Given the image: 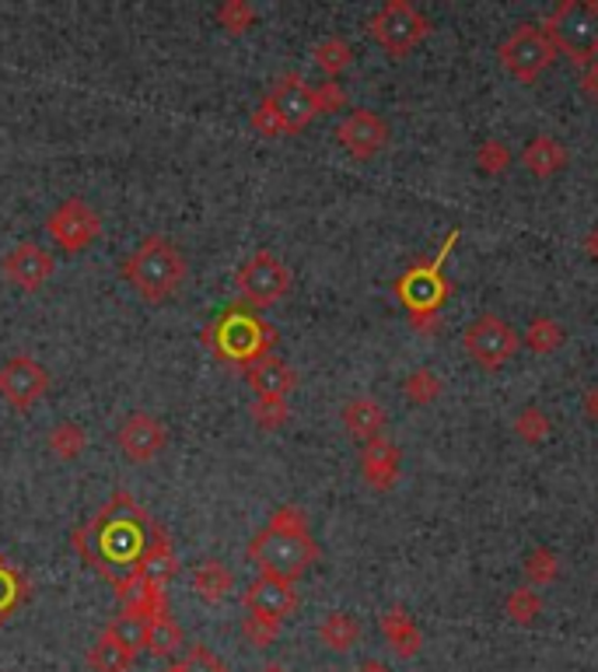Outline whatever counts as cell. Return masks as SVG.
I'll list each match as a JSON object with an SVG mask.
<instances>
[{"label": "cell", "instance_id": "obj_1", "mask_svg": "<svg viewBox=\"0 0 598 672\" xmlns=\"http://www.w3.org/2000/svg\"><path fill=\"white\" fill-rule=\"evenodd\" d=\"M154 519L151 511L140 505L130 490H116L109 501L98 508V515L78 525L70 543H74L78 557L92 571H98L113 586V592L130 581L140 568L148 543L154 536Z\"/></svg>", "mask_w": 598, "mask_h": 672}, {"label": "cell", "instance_id": "obj_2", "mask_svg": "<svg viewBox=\"0 0 598 672\" xmlns=\"http://www.w3.org/2000/svg\"><path fill=\"white\" fill-rule=\"evenodd\" d=\"M249 560L259 568V575H270L294 586L319 560V546H315L308 533L305 511L297 505H280L270 515V522L253 536Z\"/></svg>", "mask_w": 598, "mask_h": 672}, {"label": "cell", "instance_id": "obj_3", "mask_svg": "<svg viewBox=\"0 0 598 672\" xmlns=\"http://www.w3.org/2000/svg\"><path fill=\"white\" fill-rule=\"evenodd\" d=\"M186 256L168 235H148L133 245V253L122 259V280L151 305H162L175 298L186 285Z\"/></svg>", "mask_w": 598, "mask_h": 672}, {"label": "cell", "instance_id": "obj_4", "mask_svg": "<svg viewBox=\"0 0 598 672\" xmlns=\"http://www.w3.org/2000/svg\"><path fill=\"white\" fill-rule=\"evenodd\" d=\"M203 344L210 347V354H214L218 361L249 371L256 361L273 354L277 329L249 305H232L203 329Z\"/></svg>", "mask_w": 598, "mask_h": 672}, {"label": "cell", "instance_id": "obj_5", "mask_svg": "<svg viewBox=\"0 0 598 672\" xmlns=\"http://www.w3.org/2000/svg\"><path fill=\"white\" fill-rule=\"evenodd\" d=\"M455 242H459V232H452L445 239L442 253H437L431 263H417V267H410L396 285L399 302L407 305L413 326H420V329H431L437 323V309H442V302L448 298V280H445L442 267H445V259H448Z\"/></svg>", "mask_w": 598, "mask_h": 672}, {"label": "cell", "instance_id": "obj_6", "mask_svg": "<svg viewBox=\"0 0 598 672\" xmlns=\"http://www.w3.org/2000/svg\"><path fill=\"white\" fill-rule=\"evenodd\" d=\"M547 32L556 53L571 57V63L588 67L598 60V0H564L550 18Z\"/></svg>", "mask_w": 598, "mask_h": 672}, {"label": "cell", "instance_id": "obj_7", "mask_svg": "<svg viewBox=\"0 0 598 672\" xmlns=\"http://www.w3.org/2000/svg\"><path fill=\"white\" fill-rule=\"evenodd\" d=\"M291 280L294 277L288 270V263L280 259L277 253H270V250L253 253L238 267V274H235L242 305H249V309H270V305H277L280 298H288Z\"/></svg>", "mask_w": 598, "mask_h": 672}, {"label": "cell", "instance_id": "obj_8", "mask_svg": "<svg viewBox=\"0 0 598 672\" xmlns=\"http://www.w3.org/2000/svg\"><path fill=\"white\" fill-rule=\"evenodd\" d=\"M497 57H501L507 74H515L518 81L532 84L536 78H542V70H550V63L556 60V46L550 39L547 25H518L501 43Z\"/></svg>", "mask_w": 598, "mask_h": 672}, {"label": "cell", "instance_id": "obj_9", "mask_svg": "<svg viewBox=\"0 0 598 672\" xmlns=\"http://www.w3.org/2000/svg\"><path fill=\"white\" fill-rule=\"evenodd\" d=\"M372 39L389 53V57H407V53L424 43V35L431 32V22L420 14L410 0H389L372 22H367Z\"/></svg>", "mask_w": 598, "mask_h": 672}, {"label": "cell", "instance_id": "obj_10", "mask_svg": "<svg viewBox=\"0 0 598 672\" xmlns=\"http://www.w3.org/2000/svg\"><path fill=\"white\" fill-rule=\"evenodd\" d=\"M262 105L280 119L284 134H297L305 130L308 123L323 113V99H319V88H312L302 74H284L277 78L273 88L262 99Z\"/></svg>", "mask_w": 598, "mask_h": 672}, {"label": "cell", "instance_id": "obj_11", "mask_svg": "<svg viewBox=\"0 0 598 672\" xmlns=\"http://www.w3.org/2000/svg\"><path fill=\"white\" fill-rule=\"evenodd\" d=\"M46 235L57 242L63 253H84L87 245L102 235V215L87 200L67 197L46 218Z\"/></svg>", "mask_w": 598, "mask_h": 672}, {"label": "cell", "instance_id": "obj_12", "mask_svg": "<svg viewBox=\"0 0 598 672\" xmlns=\"http://www.w3.org/2000/svg\"><path fill=\"white\" fill-rule=\"evenodd\" d=\"M462 344L469 350V358L483 364V368H501L518 354L521 336L515 333V326H507L501 315H480L472 320L462 333Z\"/></svg>", "mask_w": 598, "mask_h": 672}, {"label": "cell", "instance_id": "obj_13", "mask_svg": "<svg viewBox=\"0 0 598 672\" xmlns=\"http://www.w3.org/2000/svg\"><path fill=\"white\" fill-rule=\"evenodd\" d=\"M49 393V371L32 358V354H14L0 364V399L11 410L25 414Z\"/></svg>", "mask_w": 598, "mask_h": 672}, {"label": "cell", "instance_id": "obj_14", "mask_svg": "<svg viewBox=\"0 0 598 672\" xmlns=\"http://www.w3.org/2000/svg\"><path fill=\"white\" fill-rule=\"evenodd\" d=\"M0 270H4V280L11 288L35 294L49 285L52 274H57V259H52V253L43 250L39 242H17L4 256V263H0Z\"/></svg>", "mask_w": 598, "mask_h": 672}, {"label": "cell", "instance_id": "obj_15", "mask_svg": "<svg viewBox=\"0 0 598 672\" xmlns=\"http://www.w3.org/2000/svg\"><path fill=\"white\" fill-rule=\"evenodd\" d=\"M116 445H119L122 455L130 459V463L148 466V463H154V459L165 452V445H168V431H165V424L157 420L154 414L137 410V414H130L127 420L119 424Z\"/></svg>", "mask_w": 598, "mask_h": 672}, {"label": "cell", "instance_id": "obj_16", "mask_svg": "<svg viewBox=\"0 0 598 672\" xmlns=\"http://www.w3.org/2000/svg\"><path fill=\"white\" fill-rule=\"evenodd\" d=\"M337 140L347 148L350 158H357V162H367V158H375L385 144H389V123H385V119H382L378 113H372V109H354L350 116L340 119Z\"/></svg>", "mask_w": 598, "mask_h": 672}, {"label": "cell", "instance_id": "obj_17", "mask_svg": "<svg viewBox=\"0 0 598 672\" xmlns=\"http://www.w3.org/2000/svg\"><path fill=\"white\" fill-rule=\"evenodd\" d=\"M179 575V554H175V543L172 533L165 525H154V536L148 543L144 557H140V589H151V592H168V581Z\"/></svg>", "mask_w": 598, "mask_h": 672}, {"label": "cell", "instance_id": "obj_18", "mask_svg": "<svg viewBox=\"0 0 598 672\" xmlns=\"http://www.w3.org/2000/svg\"><path fill=\"white\" fill-rule=\"evenodd\" d=\"M242 606H245V613H256V616H267V621H280V624H284L288 616L297 610V592H294L291 581L259 575L253 586L245 589Z\"/></svg>", "mask_w": 598, "mask_h": 672}, {"label": "cell", "instance_id": "obj_19", "mask_svg": "<svg viewBox=\"0 0 598 672\" xmlns=\"http://www.w3.org/2000/svg\"><path fill=\"white\" fill-rule=\"evenodd\" d=\"M245 379H249L256 399H288V393L297 385L294 368L288 361H280L277 354L256 361L249 371H245Z\"/></svg>", "mask_w": 598, "mask_h": 672}, {"label": "cell", "instance_id": "obj_20", "mask_svg": "<svg viewBox=\"0 0 598 672\" xmlns=\"http://www.w3.org/2000/svg\"><path fill=\"white\" fill-rule=\"evenodd\" d=\"M361 470H364V480L367 487L375 490H389L399 480V449L392 445L389 438H372L364 441V455H361Z\"/></svg>", "mask_w": 598, "mask_h": 672}, {"label": "cell", "instance_id": "obj_21", "mask_svg": "<svg viewBox=\"0 0 598 672\" xmlns=\"http://www.w3.org/2000/svg\"><path fill=\"white\" fill-rule=\"evenodd\" d=\"M382 634H385V645L392 648L396 659H417L420 648H424V634H420L413 616L402 606H392L382 616Z\"/></svg>", "mask_w": 598, "mask_h": 672}, {"label": "cell", "instance_id": "obj_22", "mask_svg": "<svg viewBox=\"0 0 598 672\" xmlns=\"http://www.w3.org/2000/svg\"><path fill=\"white\" fill-rule=\"evenodd\" d=\"M567 148L560 144L556 137H550V134H539V137H532L529 140V148L521 151V165L529 169L536 179H553V175L560 172L567 165Z\"/></svg>", "mask_w": 598, "mask_h": 672}, {"label": "cell", "instance_id": "obj_23", "mask_svg": "<svg viewBox=\"0 0 598 672\" xmlns=\"http://www.w3.org/2000/svg\"><path fill=\"white\" fill-rule=\"evenodd\" d=\"M343 428L354 435V438H361V441H372V438H378L382 435V428H385V420H389V414H385V406L378 403V399H372V396H357V399H350L347 406H343Z\"/></svg>", "mask_w": 598, "mask_h": 672}, {"label": "cell", "instance_id": "obj_24", "mask_svg": "<svg viewBox=\"0 0 598 672\" xmlns=\"http://www.w3.org/2000/svg\"><path fill=\"white\" fill-rule=\"evenodd\" d=\"M232 589H235V575L227 571L221 560H214V557H207L200 568L192 571V592H197L203 603H210V606L224 603V599L232 595Z\"/></svg>", "mask_w": 598, "mask_h": 672}, {"label": "cell", "instance_id": "obj_25", "mask_svg": "<svg viewBox=\"0 0 598 672\" xmlns=\"http://www.w3.org/2000/svg\"><path fill=\"white\" fill-rule=\"evenodd\" d=\"M179 648H183V627H179V621H175L168 610L154 613L151 621H148V645H144V651H148V656H154V659H168Z\"/></svg>", "mask_w": 598, "mask_h": 672}, {"label": "cell", "instance_id": "obj_26", "mask_svg": "<svg viewBox=\"0 0 598 672\" xmlns=\"http://www.w3.org/2000/svg\"><path fill=\"white\" fill-rule=\"evenodd\" d=\"M319 641H323L329 651H337V656H343V651H350V648H354V645L361 641V624H357V616L340 613V610L326 613V621L319 624Z\"/></svg>", "mask_w": 598, "mask_h": 672}, {"label": "cell", "instance_id": "obj_27", "mask_svg": "<svg viewBox=\"0 0 598 672\" xmlns=\"http://www.w3.org/2000/svg\"><path fill=\"white\" fill-rule=\"evenodd\" d=\"M25 599H28V578L22 575V568H17L14 560L0 554V624H4Z\"/></svg>", "mask_w": 598, "mask_h": 672}, {"label": "cell", "instance_id": "obj_28", "mask_svg": "<svg viewBox=\"0 0 598 672\" xmlns=\"http://www.w3.org/2000/svg\"><path fill=\"white\" fill-rule=\"evenodd\" d=\"M102 634H105V638H113L116 645H122V648L133 651V656H137V651L148 645V621H144V616H140V613L119 610V613L113 616V621L105 624V630H102Z\"/></svg>", "mask_w": 598, "mask_h": 672}, {"label": "cell", "instance_id": "obj_29", "mask_svg": "<svg viewBox=\"0 0 598 672\" xmlns=\"http://www.w3.org/2000/svg\"><path fill=\"white\" fill-rule=\"evenodd\" d=\"M133 662H137L133 651L116 645L113 638H105V634H98V641L87 648V669L92 672H130Z\"/></svg>", "mask_w": 598, "mask_h": 672}, {"label": "cell", "instance_id": "obj_30", "mask_svg": "<svg viewBox=\"0 0 598 672\" xmlns=\"http://www.w3.org/2000/svg\"><path fill=\"white\" fill-rule=\"evenodd\" d=\"M46 445L57 459L70 463V459H78L87 449V431L74 420H60V424H52V431L46 435Z\"/></svg>", "mask_w": 598, "mask_h": 672}, {"label": "cell", "instance_id": "obj_31", "mask_svg": "<svg viewBox=\"0 0 598 672\" xmlns=\"http://www.w3.org/2000/svg\"><path fill=\"white\" fill-rule=\"evenodd\" d=\"M521 336H525V344H529L536 354H553V350L564 347L567 329L560 326L556 320H550V315H536V320L525 326Z\"/></svg>", "mask_w": 598, "mask_h": 672}, {"label": "cell", "instance_id": "obj_32", "mask_svg": "<svg viewBox=\"0 0 598 672\" xmlns=\"http://www.w3.org/2000/svg\"><path fill=\"white\" fill-rule=\"evenodd\" d=\"M312 60H315V67L323 70V74L337 78L340 70H347L350 60H354V49H350V43L340 39V35H329V39H323L319 46L312 49Z\"/></svg>", "mask_w": 598, "mask_h": 672}, {"label": "cell", "instance_id": "obj_33", "mask_svg": "<svg viewBox=\"0 0 598 672\" xmlns=\"http://www.w3.org/2000/svg\"><path fill=\"white\" fill-rule=\"evenodd\" d=\"M525 578H529L532 589L553 586V581L560 578V557L550 551V546H536V551L529 554V560H525Z\"/></svg>", "mask_w": 598, "mask_h": 672}, {"label": "cell", "instance_id": "obj_34", "mask_svg": "<svg viewBox=\"0 0 598 672\" xmlns=\"http://www.w3.org/2000/svg\"><path fill=\"white\" fill-rule=\"evenodd\" d=\"M504 613L512 616L515 624H521V627H529L536 616L542 613V595L532 589V586H521V589H515L512 595H507V603H504Z\"/></svg>", "mask_w": 598, "mask_h": 672}, {"label": "cell", "instance_id": "obj_35", "mask_svg": "<svg viewBox=\"0 0 598 672\" xmlns=\"http://www.w3.org/2000/svg\"><path fill=\"white\" fill-rule=\"evenodd\" d=\"M442 389H445L442 379H437L431 368H417L407 375V382H402V393H407V399L417 403V406L434 403L437 396H442Z\"/></svg>", "mask_w": 598, "mask_h": 672}, {"label": "cell", "instance_id": "obj_36", "mask_svg": "<svg viewBox=\"0 0 598 672\" xmlns=\"http://www.w3.org/2000/svg\"><path fill=\"white\" fill-rule=\"evenodd\" d=\"M218 25L227 32V35H242V32H249L253 22H256V8L253 4H245V0H224V4L218 8Z\"/></svg>", "mask_w": 598, "mask_h": 672}, {"label": "cell", "instance_id": "obj_37", "mask_svg": "<svg viewBox=\"0 0 598 672\" xmlns=\"http://www.w3.org/2000/svg\"><path fill=\"white\" fill-rule=\"evenodd\" d=\"M515 435L529 445H539L542 438L550 435V417L539 410V406H525V410L515 417Z\"/></svg>", "mask_w": 598, "mask_h": 672}, {"label": "cell", "instance_id": "obj_38", "mask_svg": "<svg viewBox=\"0 0 598 672\" xmlns=\"http://www.w3.org/2000/svg\"><path fill=\"white\" fill-rule=\"evenodd\" d=\"M253 420L259 424L262 431H277L291 420V406H288V399H256L253 403Z\"/></svg>", "mask_w": 598, "mask_h": 672}, {"label": "cell", "instance_id": "obj_39", "mask_svg": "<svg viewBox=\"0 0 598 672\" xmlns=\"http://www.w3.org/2000/svg\"><path fill=\"white\" fill-rule=\"evenodd\" d=\"M242 634H245V641H249L253 648H270L277 641V634H280V621H267V616L245 613Z\"/></svg>", "mask_w": 598, "mask_h": 672}, {"label": "cell", "instance_id": "obj_40", "mask_svg": "<svg viewBox=\"0 0 598 672\" xmlns=\"http://www.w3.org/2000/svg\"><path fill=\"white\" fill-rule=\"evenodd\" d=\"M477 165L486 172V175H501L512 165V148L504 144V140H483L480 151H477Z\"/></svg>", "mask_w": 598, "mask_h": 672}, {"label": "cell", "instance_id": "obj_41", "mask_svg": "<svg viewBox=\"0 0 598 672\" xmlns=\"http://www.w3.org/2000/svg\"><path fill=\"white\" fill-rule=\"evenodd\" d=\"M179 669L183 672H227V662L221 656H214L207 645H192L179 659Z\"/></svg>", "mask_w": 598, "mask_h": 672}, {"label": "cell", "instance_id": "obj_42", "mask_svg": "<svg viewBox=\"0 0 598 672\" xmlns=\"http://www.w3.org/2000/svg\"><path fill=\"white\" fill-rule=\"evenodd\" d=\"M253 130L262 134V137H284V127H280V119L267 109V105H256V113H253Z\"/></svg>", "mask_w": 598, "mask_h": 672}, {"label": "cell", "instance_id": "obj_43", "mask_svg": "<svg viewBox=\"0 0 598 672\" xmlns=\"http://www.w3.org/2000/svg\"><path fill=\"white\" fill-rule=\"evenodd\" d=\"M319 99H323V113H337L340 105L347 102L343 99V92H340V84H319Z\"/></svg>", "mask_w": 598, "mask_h": 672}, {"label": "cell", "instance_id": "obj_44", "mask_svg": "<svg viewBox=\"0 0 598 672\" xmlns=\"http://www.w3.org/2000/svg\"><path fill=\"white\" fill-rule=\"evenodd\" d=\"M582 88H585V95L598 102V60L582 67Z\"/></svg>", "mask_w": 598, "mask_h": 672}, {"label": "cell", "instance_id": "obj_45", "mask_svg": "<svg viewBox=\"0 0 598 672\" xmlns=\"http://www.w3.org/2000/svg\"><path fill=\"white\" fill-rule=\"evenodd\" d=\"M585 414H588V420L598 424V385H591L585 393Z\"/></svg>", "mask_w": 598, "mask_h": 672}, {"label": "cell", "instance_id": "obj_46", "mask_svg": "<svg viewBox=\"0 0 598 672\" xmlns=\"http://www.w3.org/2000/svg\"><path fill=\"white\" fill-rule=\"evenodd\" d=\"M585 253H588L591 259H598V228H591V232L585 235Z\"/></svg>", "mask_w": 598, "mask_h": 672}, {"label": "cell", "instance_id": "obj_47", "mask_svg": "<svg viewBox=\"0 0 598 672\" xmlns=\"http://www.w3.org/2000/svg\"><path fill=\"white\" fill-rule=\"evenodd\" d=\"M354 672H392L389 665H385V662H375V659H367V662H361Z\"/></svg>", "mask_w": 598, "mask_h": 672}, {"label": "cell", "instance_id": "obj_48", "mask_svg": "<svg viewBox=\"0 0 598 672\" xmlns=\"http://www.w3.org/2000/svg\"><path fill=\"white\" fill-rule=\"evenodd\" d=\"M259 672H288L284 665H280V662H270V665H262Z\"/></svg>", "mask_w": 598, "mask_h": 672}, {"label": "cell", "instance_id": "obj_49", "mask_svg": "<svg viewBox=\"0 0 598 672\" xmlns=\"http://www.w3.org/2000/svg\"><path fill=\"white\" fill-rule=\"evenodd\" d=\"M162 672H183V669H179V659H175V662H168V665H165Z\"/></svg>", "mask_w": 598, "mask_h": 672}]
</instances>
